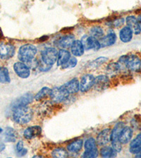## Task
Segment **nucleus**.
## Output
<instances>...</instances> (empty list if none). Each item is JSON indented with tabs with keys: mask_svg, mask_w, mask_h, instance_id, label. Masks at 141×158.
Returning <instances> with one entry per match:
<instances>
[{
	"mask_svg": "<svg viewBox=\"0 0 141 158\" xmlns=\"http://www.w3.org/2000/svg\"><path fill=\"white\" fill-rule=\"evenodd\" d=\"M13 119L20 125H24L32 120L33 111L29 106H21L13 110Z\"/></svg>",
	"mask_w": 141,
	"mask_h": 158,
	"instance_id": "f257e3e1",
	"label": "nucleus"
},
{
	"mask_svg": "<svg viewBox=\"0 0 141 158\" xmlns=\"http://www.w3.org/2000/svg\"><path fill=\"white\" fill-rule=\"evenodd\" d=\"M118 63L121 66V69L124 68L135 73H139L141 71V58L138 56H122L118 60Z\"/></svg>",
	"mask_w": 141,
	"mask_h": 158,
	"instance_id": "f03ea898",
	"label": "nucleus"
},
{
	"mask_svg": "<svg viewBox=\"0 0 141 158\" xmlns=\"http://www.w3.org/2000/svg\"><path fill=\"white\" fill-rule=\"evenodd\" d=\"M37 53V49L35 45L32 44H25L19 48L18 58L21 62L28 65L35 59Z\"/></svg>",
	"mask_w": 141,
	"mask_h": 158,
	"instance_id": "7ed1b4c3",
	"label": "nucleus"
},
{
	"mask_svg": "<svg viewBox=\"0 0 141 158\" xmlns=\"http://www.w3.org/2000/svg\"><path fill=\"white\" fill-rule=\"evenodd\" d=\"M59 51L55 47H47L40 52L41 60L45 64L52 66L56 63Z\"/></svg>",
	"mask_w": 141,
	"mask_h": 158,
	"instance_id": "20e7f679",
	"label": "nucleus"
},
{
	"mask_svg": "<svg viewBox=\"0 0 141 158\" xmlns=\"http://www.w3.org/2000/svg\"><path fill=\"white\" fill-rule=\"evenodd\" d=\"M81 41L86 51H98L99 49H101V45L100 43H99V41L94 38L93 37L90 36V35H84L81 38Z\"/></svg>",
	"mask_w": 141,
	"mask_h": 158,
	"instance_id": "39448f33",
	"label": "nucleus"
},
{
	"mask_svg": "<svg viewBox=\"0 0 141 158\" xmlns=\"http://www.w3.org/2000/svg\"><path fill=\"white\" fill-rule=\"evenodd\" d=\"M69 95L70 94L63 88L62 86H61L52 89L50 98L55 103H61V102L65 101L68 98Z\"/></svg>",
	"mask_w": 141,
	"mask_h": 158,
	"instance_id": "423d86ee",
	"label": "nucleus"
},
{
	"mask_svg": "<svg viewBox=\"0 0 141 158\" xmlns=\"http://www.w3.org/2000/svg\"><path fill=\"white\" fill-rule=\"evenodd\" d=\"M14 70L15 73L22 79H26L30 75V66L24 62H16L14 64Z\"/></svg>",
	"mask_w": 141,
	"mask_h": 158,
	"instance_id": "0eeeda50",
	"label": "nucleus"
},
{
	"mask_svg": "<svg viewBox=\"0 0 141 158\" xmlns=\"http://www.w3.org/2000/svg\"><path fill=\"white\" fill-rule=\"evenodd\" d=\"M14 46L9 43H0V58L8 60L12 58L15 53Z\"/></svg>",
	"mask_w": 141,
	"mask_h": 158,
	"instance_id": "6e6552de",
	"label": "nucleus"
},
{
	"mask_svg": "<svg viewBox=\"0 0 141 158\" xmlns=\"http://www.w3.org/2000/svg\"><path fill=\"white\" fill-rule=\"evenodd\" d=\"M95 77L91 74H86L81 77L80 81V91L85 93L90 90L94 86Z\"/></svg>",
	"mask_w": 141,
	"mask_h": 158,
	"instance_id": "1a4fd4ad",
	"label": "nucleus"
},
{
	"mask_svg": "<svg viewBox=\"0 0 141 158\" xmlns=\"http://www.w3.org/2000/svg\"><path fill=\"white\" fill-rule=\"evenodd\" d=\"M35 99V96L32 93H26L24 95L20 96V97L18 98L16 100H15L12 103V109L14 110L16 108L21 106H28V104L32 103L33 101Z\"/></svg>",
	"mask_w": 141,
	"mask_h": 158,
	"instance_id": "9d476101",
	"label": "nucleus"
},
{
	"mask_svg": "<svg viewBox=\"0 0 141 158\" xmlns=\"http://www.w3.org/2000/svg\"><path fill=\"white\" fill-rule=\"evenodd\" d=\"M112 129L109 128L104 129L99 132L97 136V143L99 146H104L111 142Z\"/></svg>",
	"mask_w": 141,
	"mask_h": 158,
	"instance_id": "9b49d317",
	"label": "nucleus"
},
{
	"mask_svg": "<svg viewBox=\"0 0 141 158\" xmlns=\"http://www.w3.org/2000/svg\"><path fill=\"white\" fill-rule=\"evenodd\" d=\"M109 86V78L107 75H99L95 78L94 87L97 91H104Z\"/></svg>",
	"mask_w": 141,
	"mask_h": 158,
	"instance_id": "f8f14e48",
	"label": "nucleus"
},
{
	"mask_svg": "<svg viewBox=\"0 0 141 158\" xmlns=\"http://www.w3.org/2000/svg\"><path fill=\"white\" fill-rule=\"evenodd\" d=\"M62 86L69 94H74L80 91V81L78 78H73L63 85Z\"/></svg>",
	"mask_w": 141,
	"mask_h": 158,
	"instance_id": "ddd939ff",
	"label": "nucleus"
},
{
	"mask_svg": "<svg viewBox=\"0 0 141 158\" xmlns=\"http://www.w3.org/2000/svg\"><path fill=\"white\" fill-rule=\"evenodd\" d=\"M42 133V128L39 126L29 127L24 131V136L25 139L31 140L35 138Z\"/></svg>",
	"mask_w": 141,
	"mask_h": 158,
	"instance_id": "4468645a",
	"label": "nucleus"
},
{
	"mask_svg": "<svg viewBox=\"0 0 141 158\" xmlns=\"http://www.w3.org/2000/svg\"><path fill=\"white\" fill-rule=\"evenodd\" d=\"M117 35L114 32H110L107 35H105L102 39L99 40V43H100L101 48L111 47L114 45L117 42Z\"/></svg>",
	"mask_w": 141,
	"mask_h": 158,
	"instance_id": "2eb2a0df",
	"label": "nucleus"
},
{
	"mask_svg": "<svg viewBox=\"0 0 141 158\" xmlns=\"http://www.w3.org/2000/svg\"><path fill=\"white\" fill-rule=\"evenodd\" d=\"M127 26L131 28L133 33L135 35H139L141 33V26L139 23H138V19H136L133 16H127L126 19Z\"/></svg>",
	"mask_w": 141,
	"mask_h": 158,
	"instance_id": "dca6fc26",
	"label": "nucleus"
},
{
	"mask_svg": "<svg viewBox=\"0 0 141 158\" xmlns=\"http://www.w3.org/2000/svg\"><path fill=\"white\" fill-rule=\"evenodd\" d=\"M75 36L73 35H66L61 37L59 40H58L57 44L59 47H61V49H68V48L71 47V45L75 41Z\"/></svg>",
	"mask_w": 141,
	"mask_h": 158,
	"instance_id": "f3484780",
	"label": "nucleus"
},
{
	"mask_svg": "<svg viewBox=\"0 0 141 158\" xmlns=\"http://www.w3.org/2000/svg\"><path fill=\"white\" fill-rule=\"evenodd\" d=\"M85 49L81 40H75L71 47V53L75 57H81L84 54Z\"/></svg>",
	"mask_w": 141,
	"mask_h": 158,
	"instance_id": "a211bd4d",
	"label": "nucleus"
},
{
	"mask_svg": "<svg viewBox=\"0 0 141 158\" xmlns=\"http://www.w3.org/2000/svg\"><path fill=\"white\" fill-rule=\"evenodd\" d=\"M133 129L130 127H124L120 134L119 140L122 144H126L130 141L133 136Z\"/></svg>",
	"mask_w": 141,
	"mask_h": 158,
	"instance_id": "6ab92c4d",
	"label": "nucleus"
},
{
	"mask_svg": "<svg viewBox=\"0 0 141 158\" xmlns=\"http://www.w3.org/2000/svg\"><path fill=\"white\" fill-rule=\"evenodd\" d=\"M133 32L129 26H125L121 29L119 32L120 40L124 43H128L131 41Z\"/></svg>",
	"mask_w": 141,
	"mask_h": 158,
	"instance_id": "aec40b11",
	"label": "nucleus"
},
{
	"mask_svg": "<svg viewBox=\"0 0 141 158\" xmlns=\"http://www.w3.org/2000/svg\"><path fill=\"white\" fill-rule=\"evenodd\" d=\"M71 56V53L65 49H61L59 51L58 58L56 60V65L57 66H62L69 60Z\"/></svg>",
	"mask_w": 141,
	"mask_h": 158,
	"instance_id": "412c9836",
	"label": "nucleus"
},
{
	"mask_svg": "<svg viewBox=\"0 0 141 158\" xmlns=\"http://www.w3.org/2000/svg\"><path fill=\"white\" fill-rule=\"evenodd\" d=\"M129 150L130 153L136 155L141 150V134H138L135 138L130 143Z\"/></svg>",
	"mask_w": 141,
	"mask_h": 158,
	"instance_id": "4be33fe9",
	"label": "nucleus"
},
{
	"mask_svg": "<svg viewBox=\"0 0 141 158\" xmlns=\"http://www.w3.org/2000/svg\"><path fill=\"white\" fill-rule=\"evenodd\" d=\"M125 124L124 122H119L116 124V125L114 127L113 129H112V133H111V142L113 141H119V138L121 134L123 129L124 128Z\"/></svg>",
	"mask_w": 141,
	"mask_h": 158,
	"instance_id": "5701e85b",
	"label": "nucleus"
},
{
	"mask_svg": "<svg viewBox=\"0 0 141 158\" xmlns=\"http://www.w3.org/2000/svg\"><path fill=\"white\" fill-rule=\"evenodd\" d=\"M83 146V141L82 139H77L76 141L71 142L69 143L66 149H67L68 152H71V153H77L79 151H81L82 148Z\"/></svg>",
	"mask_w": 141,
	"mask_h": 158,
	"instance_id": "b1692460",
	"label": "nucleus"
},
{
	"mask_svg": "<svg viewBox=\"0 0 141 158\" xmlns=\"http://www.w3.org/2000/svg\"><path fill=\"white\" fill-rule=\"evenodd\" d=\"M4 139L7 142H15L17 139L16 131L11 127H7L5 129Z\"/></svg>",
	"mask_w": 141,
	"mask_h": 158,
	"instance_id": "393cba45",
	"label": "nucleus"
},
{
	"mask_svg": "<svg viewBox=\"0 0 141 158\" xmlns=\"http://www.w3.org/2000/svg\"><path fill=\"white\" fill-rule=\"evenodd\" d=\"M100 155L102 157H115L117 155V152L112 146H104L100 150Z\"/></svg>",
	"mask_w": 141,
	"mask_h": 158,
	"instance_id": "a878e982",
	"label": "nucleus"
},
{
	"mask_svg": "<svg viewBox=\"0 0 141 158\" xmlns=\"http://www.w3.org/2000/svg\"><path fill=\"white\" fill-rule=\"evenodd\" d=\"M51 92H52V89L47 86H44L35 96V100L36 101H42L48 96H50Z\"/></svg>",
	"mask_w": 141,
	"mask_h": 158,
	"instance_id": "bb28decb",
	"label": "nucleus"
},
{
	"mask_svg": "<svg viewBox=\"0 0 141 158\" xmlns=\"http://www.w3.org/2000/svg\"><path fill=\"white\" fill-rule=\"evenodd\" d=\"M89 34L90 36L93 37L94 38H95V39L98 40L102 39V38L104 36V30L102 29V27L98 26V25L92 27L90 29Z\"/></svg>",
	"mask_w": 141,
	"mask_h": 158,
	"instance_id": "cd10ccee",
	"label": "nucleus"
},
{
	"mask_svg": "<svg viewBox=\"0 0 141 158\" xmlns=\"http://www.w3.org/2000/svg\"><path fill=\"white\" fill-rule=\"evenodd\" d=\"M109 60V58L104 56H101L96 58L93 61H90L88 63V68H90V69H96L99 66L102 65V64H104V63H106L107 61Z\"/></svg>",
	"mask_w": 141,
	"mask_h": 158,
	"instance_id": "c85d7f7f",
	"label": "nucleus"
},
{
	"mask_svg": "<svg viewBox=\"0 0 141 158\" xmlns=\"http://www.w3.org/2000/svg\"><path fill=\"white\" fill-rule=\"evenodd\" d=\"M11 81L9 70L6 67L0 68V83L8 84Z\"/></svg>",
	"mask_w": 141,
	"mask_h": 158,
	"instance_id": "c756f323",
	"label": "nucleus"
},
{
	"mask_svg": "<svg viewBox=\"0 0 141 158\" xmlns=\"http://www.w3.org/2000/svg\"><path fill=\"white\" fill-rule=\"evenodd\" d=\"M121 70V66H120L119 63L118 62L110 63L106 68L107 73L109 75H115V74L119 73Z\"/></svg>",
	"mask_w": 141,
	"mask_h": 158,
	"instance_id": "7c9ffc66",
	"label": "nucleus"
},
{
	"mask_svg": "<svg viewBox=\"0 0 141 158\" xmlns=\"http://www.w3.org/2000/svg\"><path fill=\"white\" fill-rule=\"evenodd\" d=\"M52 156L55 158H65L68 156V150L62 148H57L52 152Z\"/></svg>",
	"mask_w": 141,
	"mask_h": 158,
	"instance_id": "2f4dec72",
	"label": "nucleus"
},
{
	"mask_svg": "<svg viewBox=\"0 0 141 158\" xmlns=\"http://www.w3.org/2000/svg\"><path fill=\"white\" fill-rule=\"evenodd\" d=\"M84 148L86 150H95L97 148V143L96 140L93 138H89L85 142Z\"/></svg>",
	"mask_w": 141,
	"mask_h": 158,
	"instance_id": "473e14b6",
	"label": "nucleus"
},
{
	"mask_svg": "<svg viewBox=\"0 0 141 158\" xmlns=\"http://www.w3.org/2000/svg\"><path fill=\"white\" fill-rule=\"evenodd\" d=\"M77 64H78V60H77L75 56H73L69 58L67 62L64 63L61 67H62L63 69H68V68H75Z\"/></svg>",
	"mask_w": 141,
	"mask_h": 158,
	"instance_id": "72a5a7b5",
	"label": "nucleus"
},
{
	"mask_svg": "<svg viewBox=\"0 0 141 158\" xmlns=\"http://www.w3.org/2000/svg\"><path fill=\"white\" fill-rule=\"evenodd\" d=\"M99 155V151L98 149H95V150H86L84 152V153L82 155L83 157H88V158H95L97 157Z\"/></svg>",
	"mask_w": 141,
	"mask_h": 158,
	"instance_id": "f704fd0d",
	"label": "nucleus"
},
{
	"mask_svg": "<svg viewBox=\"0 0 141 158\" xmlns=\"http://www.w3.org/2000/svg\"><path fill=\"white\" fill-rule=\"evenodd\" d=\"M52 66L48 65L47 64H45V63H43L42 60L39 61V65H38V68L40 71L42 72H47V71L50 70L51 68H52Z\"/></svg>",
	"mask_w": 141,
	"mask_h": 158,
	"instance_id": "c9c22d12",
	"label": "nucleus"
},
{
	"mask_svg": "<svg viewBox=\"0 0 141 158\" xmlns=\"http://www.w3.org/2000/svg\"><path fill=\"white\" fill-rule=\"evenodd\" d=\"M112 143V146L117 152H119L121 151L122 150V143L119 141H113Z\"/></svg>",
	"mask_w": 141,
	"mask_h": 158,
	"instance_id": "e433bc0d",
	"label": "nucleus"
},
{
	"mask_svg": "<svg viewBox=\"0 0 141 158\" xmlns=\"http://www.w3.org/2000/svg\"><path fill=\"white\" fill-rule=\"evenodd\" d=\"M111 23H112V27H119L124 23V19H122V18H120V19H117L116 20H114V21Z\"/></svg>",
	"mask_w": 141,
	"mask_h": 158,
	"instance_id": "4c0bfd02",
	"label": "nucleus"
},
{
	"mask_svg": "<svg viewBox=\"0 0 141 158\" xmlns=\"http://www.w3.org/2000/svg\"><path fill=\"white\" fill-rule=\"evenodd\" d=\"M24 141H19L17 143L16 146V150L18 153L24 148Z\"/></svg>",
	"mask_w": 141,
	"mask_h": 158,
	"instance_id": "58836bf2",
	"label": "nucleus"
},
{
	"mask_svg": "<svg viewBox=\"0 0 141 158\" xmlns=\"http://www.w3.org/2000/svg\"><path fill=\"white\" fill-rule=\"evenodd\" d=\"M26 153H27V150L24 148L21 150V151L19 152V153H18V155H19V156L22 157V156H24V155H26Z\"/></svg>",
	"mask_w": 141,
	"mask_h": 158,
	"instance_id": "ea45409f",
	"label": "nucleus"
},
{
	"mask_svg": "<svg viewBox=\"0 0 141 158\" xmlns=\"http://www.w3.org/2000/svg\"><path fill=\"white\" fill-rule=\"evenodd\" d=\"M4 149H5V145L3 143L0 141V152L3 151Z\"/></svg>",
	"mask_w": 141,
	"mask_h": 158,
	"instance_id": "a19ab883",
	"label": "nucleus"
},
{
	"mask_svg": "<svg viewBox=\"0 0 141 158\" xmlns=\"http://www.w3.org/2000/svg\"><path fill=\"white\" fill-rule=\"evenodd\" d=\"M135 157H141V150L139 152H138L136 155H135Z\"/></svg>",
	"mask_w": 141,
	"mask_h": 158,
	"instance_id": "79ce46f5",
	"label": "nucleus"
},
{
	"mask_svg": "<svg viewBox=\"0 0 141 158\" xmlns=\"http://www.w3.org/2000/svg\"><path fill=\"white\" fill-rule=\"evenodd\" d=\"M138 23H139L140 25V26H141V15H140V16H138Z\"/></svg>",
	"mask_w": 141,
	"mask_h": 158,
	"instance_id": "37998d69",
	"label": "nucleus"
},
{
	"mask_svg": "<svg viewBox=\"0 0 141 158\" xmlns=\"http://www.w3.org/2000/svg\"><path fill=\"white\" fill-rule=\"evenodd\" d=\"M2 37H3V34H2V30H1V29H0V40L2 39Z\"/></svg>",
	"mask_w": 141,
	"mask_h": 158,
	"instance_id": "c03bdc74",
	"label": "nucleus"
},
{
	"mask_svg": "<svg viewBox=\"0 0 141 158\" xmlns=\"http://www.w3.org/2000/svg\"><path fill=\"white\" fill-rule=\"evenodd\" d=\"M2 132H3V129H2V127H0V134H1Z\"/></svg>",
	"mask_w": 141,
	"mask_h": 158,
	"instance_id": "a18cd8bd",
	"label": "nucleus"
}]
</instances>
